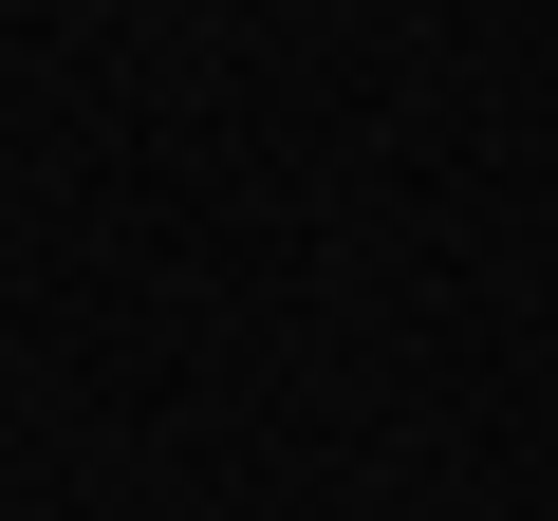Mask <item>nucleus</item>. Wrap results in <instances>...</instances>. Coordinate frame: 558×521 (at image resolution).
<instances>
[]
</instances>
